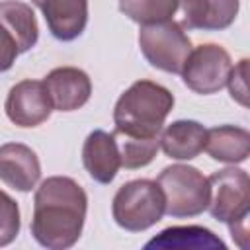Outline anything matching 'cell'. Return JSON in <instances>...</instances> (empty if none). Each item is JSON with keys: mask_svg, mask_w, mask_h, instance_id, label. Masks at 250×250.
Returning <instances> with one entry per match:
<instances>
[{"mask_svg": "<svg viewBox=\"0 0 250 250\" xmlns=\"http://www.w3.org/2000/svg\"><path fill=\"white\" fill-rule=\"evenodd\" d=\"M88 209L86 191L66 176H51L41 182L33 199L31 234L51 250H64L78 242Z\"/></svg>", "mask_w": 250, "mask_h": 250, "instance_id": "6da1fadb", "label": "cell"}, {"mask_svg": "<svg viewBox=\"0 0 250 250\" xmlns=\"http://www.w3.org/2000/svg\"><path fill=\"white\" fill-rule=\"evenodd\" d=\"M172 107L174 96L168 88L150 80H137L115 104V133L139 139L158 137Z\"/></svg>", "mask_w": 250, "mask_h": 250, "instance_id": "7a4b0ae2", "label": "cell"}, {"mask_svg": "<svg viewBox=\"0 0 250 250\" xmlns=\"http://www.w3.org/2000/svg\"><path fill=\"white\" fill-rule=\"evenodd\" d=\"M211 199L209 211L213 219L227 223L232 240L240 248L248 244V211H250V178L240 168H225L209 176Z\"/></svg>", "mask_w": 250, "mask_h": 250, "instance_id": "3957f363", "label": "cell"}, {"mask_svg": "<svg viewBox=\"0 0 250 250\" xmlns=\"http://www.w3.org/2000/svg\"><path fill=\"white\" fill-rule=\"evenodd\" d=\"M111 213L121 229L131 232L146 230L166 213L164 193L152 180L127 182L113 195Z\"/></svg>", "mask_w": 250, "mask_h": 250, "instance_id": "277c9868", "label": "cell"}, {"mask_svg": "<svg viewBox=\"0 0 250 250\" xmlns=\"http://www.w3.org/2000/svg\"><path fill=\"white\" fill-rule=\"evenodd\" d=\"M156 184L164 193L166 213L170 217H195L209 207V178L193 166L172 164L160 172Z\"/></svg>", "mask_w": 250, "mask_h": 250, "instance_id": "5b68a950", "label": "cell"}, {"mask_svg": "<svg viewBox=\"0 0 250 250\" xmlns=\"http://www.w3.org/2000/svg\"><path fill=\"white\" fill-rule=\"evenodd\" d=\"M139 47L154 68L172 74L182 72V66L193 49L188 33L184 31V25L174 20L141 25Z\"/></svg>", "mask_w": 250, "mask_h": 250, "instance_id": "8992f818", "label": "cell"}, {"mask_svg": "<svg viewBox=\"0 0 250 250\" xmlns=\"http://www.w3.org/2000/svg\"><path fill=\"white\" fill-rule=\"evenodd\" d=\"M230 68V55L217 43H205L191 49L180 74L189 90L209 96L227 86Z\"/></svg>", "mask_w": 250, "mask_h": 250, "instance_id": "52a82bcc", "label": "cell"}, {"mask_svg": "<svg viewBox=\"0 0 250 250\" xmlns=\"http://www.w3.org/2000/svg\"><path fill=\"white\" fill-rule=\"evenodd\" d=\"M4 109L14 125L37 127L49 119L53 104L43 80H21L10 88Z\"/></svg>", "mask_w": 250, "mask_h": 250, "instance_id": "ba28073f", "label": "cell"}, {"mask_svg": "<svg viewBox=\"0 0 250 250\" xmlns=\"http://www.w3.org/2000/svg\"><path fill=\"white\" fill-rule=\"evenodd\" d=\"M53 109L74 111L82 107L92 94V82L88 74L76 66H59L51 70L43 80Z\"/></svg>", "mask_w": 250, "mask_h": 250, "instance_id": "9c48e42d", "label": "cell"}, {"mask_svg": "<svg viewBox=\"0 0 250 250\" xmlns=\"http://www.w3.org/2000/svg\"><path fill=\"white\" fill-rule=\"evenodd\" d=\"M41 178L37 154L21 143H6L0 146V180L18 191H31Z\"/></svg>", "mask_w": 250, "mask_h": 250, "instance_id": "30bf717a", "label": "cell"}, {"mask_svg": "<svg viewBox=\"0 0 250 250\" xmlns=\"http://www.w3.org/2000/svg\"><path fill=\"white\" fill-rule=\"evenodd\" d=\"M59 41H72L82 35L88 23V0H31Z\"/></svg>", "mask_w": 250, "mask_h": 250, "instance_id": "8fae6325", "label": "cell"}, {"mask_svg": "<svg viewBox=\"0 0 250 250\" xmlns=\"http://www.w3.org/2000/svg\"><path fill=\"white\" fill-rule=\"evenodd\" d=\"M82 162L92 180L109 184L121 168L119 148L113 133H105L102 129L92 131L82 146Z\"/></svg>", "mask_w": 250, "mask_h": 250, "instance_id": "7c38bea8", "label": "cell"}, {"mask_svg": "<svg viewBox=\"0 0 250 250\" xmlns=\"http://www.w3.org/2000/svg\"><path fill=\"white\" fill-rule=\"evenodd\" d=\"M184 23L191 29L217 31L229 27L240 8V0H180Z\"/></svg>", "mask_w": 250, "mask_h": 250, "instance_id": "4fadbf2b", "label": "cell"}, {"mask_svg": "<svg viewBox=\"0 0 250 250\" xmlns=\"http://www.w3.org/2000/svg\"><path fill=\"white\" fill-rule=\"evenodd\" d=\"M207 129L191 119H180L170 123L158 137L160 148L174 160H191L205 146Z\"/></svg>", "mask_w": 250, "mask_h": 250, "instance_id": "5bb4252c", "label": "cell"}, {"mask_svg": "<svg viewBox=\"0 0 250 250\" xmlns=\"http://www.w3.org/2000/svg\"><path fill=\"white\" fill-rule=\"evenodd\" d=\"M203 150H207L213 160L225 164L244 162L250 154V133L234 125H219L207 129Z\"/></svg>", "mask_w": 250, "mask_h": 250, "instance_id": "9a60e30c", "label": "cell"}, {"mask_svg": "<svg viewBox=\"0 0 250 250\" xmlns=\"http://www.w3.org/2000/svg\"><path fill=\"white\" fill-rule=\"evenodd\" d=\"M0 23L14 35L20 53L29 51L39 37V27L31 6L20 0L0 2Z\"/></svg>", "mask_w": 250, "mask_h": 250, "instance_id": "2e32d148", "label": "cell"}, {"mask_svg": "<svg viewBox=\"0 0 250 250\" xmlns=\"http://www.w3.org/2000/svg\"><path fill=\"white\" fill-rule=\"evenodd\" d=\"M146 248H195V250H205V248H221L225 250V242L209 229L205 227H170L164 229L158 236L150 238Z\"/></svg>", "mask_w": 250, "mask_h": 250, "instance_id": "e0dca14e", "label": "cell"}, {"mask_svg": "<svg viewBox=\"0 0 250 250\" xmlns=\"http://www.w3.org/2000/svg\"><path fill=\"white\" fill-rule=\"evenodd\" d=\"M178 8L180 0H119L121 14L141 25L172 20Z\"/></svg>", "mask_w": 250, "mask_h": 250, "instance_id": "ac0fdd59", "label": "cell"}, {"mask_svg": "<svg viewBox=\"0 0 250 250\" xmlns=\"http://www.w3.org/2000/svg\"><path fill=\"white\" fill-rule=\"evenodd\" d=\"M113 137L117 141L121 166L129 168V170L143 168V166L150 164L152 158L156 156L158 148H160L158 137L139 139V137H127V135H121V133H115V131H113Z\"/></svg>", "mask_w": 250, "mask_h": 250, "instance_id": "d6986e66", "label": "cell"}, {"mask_svg": "<svg viewBox=\"0 0 250 250\" xmlns=\"http://www.w3.org/2000/svg\"><path fill=\"white\" fill-rule=\"evenodd\" d=\"M20 234V209L18 203L0 189V246H8Z\"/></svg>", "mask_w": 250, "mask_h": 250, "instance_id": "ffe728a7", "label": "cell"}, {"mask_svg": "<svg viewBox=\"0 0 250 250\" xmlns=\"http://www.w3.org/2000/svg\"><path fill=\"white\" fill-rule=\"evenodd\" d=\"M246 70H248V59H242L236 66L230 68L227 86L230 90V98L238 102L240 105L248 107V80H246Z\"/></svg>", "mask_w": 250, "mask_h": 250, "instance_id": "44dd1931", "label": "cell"}, {"mask_svg": "<svg viewBox=\"0 0 250 250\" xmlns=\"http://www.w3.org/2000/svg\"><path fill=\"white\" fill-rule=\"evenodd\" d=\"M18 55H20V49L14 35L0 23V72H6L8 68H12Z\"/></svg>", "mask_w": 250, "mask_h": 250, "instance_id": "7402d4cb", "label": "cell"}]
</instances>
